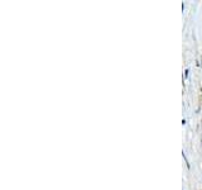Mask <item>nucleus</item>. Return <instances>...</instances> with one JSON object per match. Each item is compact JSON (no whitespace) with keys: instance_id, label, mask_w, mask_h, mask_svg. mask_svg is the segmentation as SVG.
Returning a JSON list of instances; mask_svg holds the SVG:
<instances>
[{"instance_id":"1","label":"nucleus","mask_w":202,"mask_h":190,"mask_svg":"<svg viewBox=\"0 0 202 190\" xmlns=\"http://www.w3.org/2000/svg\"><path fill=\"white\" fill-rule=\"evenodd\" d=\"M201 143H202V141H201Z\"/></svg>"}]
</instances>
